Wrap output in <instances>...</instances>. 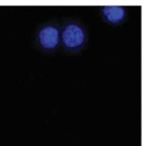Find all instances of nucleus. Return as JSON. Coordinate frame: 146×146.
<instances>
[{"instance_id": "f257e3e1", "label": "nucleus", "mask_w": 146, "mask_h": 146, "mask_svg": "<svg viewBox=\"0 0 146 146\" xmlns=\"http://www.w3.org/2000/svg\"><path fill=\"white\" fill-rule=\"evenodd\" d=\"M87 41L86 31L76 21H67L60 27V44L62 48L71 53H79Z\"/></svg>"}, {"instance_id": "f03ea898", "label": "nucleus", "mask_w": 146, "mask_h": 146, "mask_svg": "<svg viewBox=\"0 0 146 146\" xmlns=\"http://www.w3.org/2000/svg\"><path fill=\"white\" fill-rule=\"evenodd\" d=\"M36 43L44 51H54L60 44V26L54 22L41 26L36 34Z\"/></svg>"}, {"instance_id": "7ed1b4c3", "label": "nucleus", "mask_w": 146, "mask_h": 146, "mask_svg": "<svg viewBox=\"0 0 146 146\" xmlns=\"http://www.w3.org/2000/svg\"><path fill=\"white\" fill-rule=\"evenodd\" d=\"M103 20L110 25H120L127 17V10L122 6H103L101 8Z\"/></svg>"}]
</instances>
